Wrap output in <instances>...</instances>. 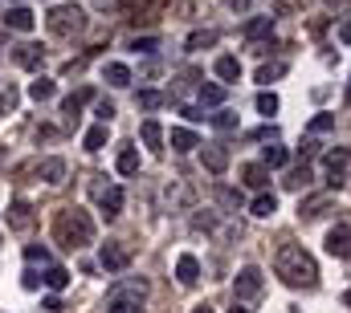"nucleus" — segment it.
<instances>
[{
	"mask_svg": "<svg viewBox=\"0 0 351 313\" xmlns=\"http://www.w3.org/2000/svg\"><path fill=\"white\" fill-rule=\"evenodd\" d=\"M274 273L290 285V289H315L319 285V264L302 244H282L274 256Z\"/></svg>",
	"mask_w": 351,
	"mask_h": 313,
	"instance_id": "f257e3e1",
	"label": "nucleus"
},
{
	"mask_svg": "<svg viewBox=\"0 0 351 313\" xmlns=\"http://www.w3.org/2000/svg\"><path fill=\"white\" fill-rule=\"evenodd\" d=\"M53 236H58L62 248H82V244H90L94 240L90 212H82V208H62L58 212V224H53Z\"/></svg>",
	"mask_w": 351,
	"mask_h": 313,
	"instance_id": "f03ea898",
	"label": "nucleus"
},
{
	"mask_svg": "<svg viewBox=\"0 0 351 313\" xmlns=\"http://www.w3.org/2000/svg\"><path fill=\"white\" fill-rule=\"evenodd\" d=\"M45 29H49L53 37H74V33L86 29V12H82L78 4H58V8H49Z\"/></svg>",
	"mask_w": 351,
	"mask_h": 313,
	"instance_id": "7ed1b4c3",
	"label": "nucleus"
},
{
	"mask_svg": "<svg viewBox=\"0 0 351 313\" xmlns=\"http://www.w3.org/2000/svg\"><path fill=\"white\" fill-rule=\"evenodd\" d=\"M262 269H254V264H245L237 277H233V297H237V305H250V301H258L262 297Z\"/></svg>",
	"mask_w": 351,
	"mask_h": 313,
	"instance_id": "20e7f679",
	"label": "nucleus"
},
{
	"mask_svg": "<svg viewBox=\"0 0 351 313\" xmlns=\"http://www.w3.org/2000/svg\"><path fill=\"white\" fill-rule=\"evenodd\" d=\"M90 195L98 200V212L106 216V220H114L119 212H123V187H114V183H90Z\"/></svg>",
	"mask_w": 351,
	"mask_h": 313,
	"instance_id": "39448f33",
	"label": "nucleus"
},
{
	"mask_svg": "<svg viewBox=\"0 0 351 313\" xmlns=\"http://www.w3.org/2000/svg\"><path fill=\"white\" fill-rule=\"evenodd\" d=\"M143 297H147V281H143V277H127V281H114V285H110V301L139 305Z\"/></svg>",
	"mask_w": 351,
	"mask_h": 313,
	"instance_id": "423d86ee",
	"label": "nucleus"
},
{
	"mask_svg": "<svg viewBox=\"0 0 351 313\" xmlns=\"http://www.w3.org/2000/svg\"><path fill=\"white\" fill-rule=\"evenodd\" d=\"M98 264H102L106 273H123V269L131 264V248H123V244H102Z\"/></svg>",
	"mask_w": 351,
	"mask_h": 313,
	"instance_id": "0eeeda50",
	"label": "nucleus"
},
{
	"mask_svg": "<svg viewBox=\"0 0 351 313\" xmlns=\"http://www.w3.org/2000/svg\"><path fill=\"white\" fill-rule=\"evenodd\" d=\"M4 25H8L12 33H33V25H37V12H33L29 4H12V8L4 12Z\"/></svg>",
	"mask_w": 351,
	"mask_h": 313,
	"instance_id": "6e6552de",
	"label": "nucleus"
},
{
	"mask_svg": "<svg viewBox=\"0 0 351 313\" xmlns=\"http://www.w3.org/2000/svg\"><path fill=\"white\" fill-rule=\"evenodd\" d=\"M327 252H331L335 260H348L351 256V228L348 224H335V228L327 232Z\"/></svg>",
	"mask_w": 351,
	"mask_h": 313,
	"instance_id": "1a4fd4ad",
	"label": "nucleus"
},
{
	"mask_svg": "<svg viewBox=\"0 0 351 313\" xmlns=\"http://www.w3.org/2000/svg\"><path fill=\"white\" fill-rule=\"evenodd\" d=\"M90 98H94V90H90V85H82V90H74L70 98H62V114H66V122H70V126L78 122V114H82V106H86Z\"/></svg>",
	"mask_w": 351,
	"mask_h": 313,
	"instance_id": "9d476101",
	"label": "nucleus"
},
{
	"mask_svg": "<svg viewBox=\"0 0 351 313\" xmlns=\"http://www.w3.org/2000/svg\"><path fill=\"white\" fill-rule=\"evenodd\" d=\"M12 62H16L21 70H41L45 49H41V45H16V49H12Z\"/></svg>",
	"mask_w": 351,
	"mask_h": 313,
	"instance_id": "9b49d317",
	"label": "nucleus"
},
{
	"mask_svg": "<svg viewBox=\"0 0 351 313\" xmlns=\"http://www.w3.org/2000/svg\"><path fill=\"white\" fill-rule=\"evenodd\" d=\"M139 139H143V147H147L152 155H160V151H164V126H160L156 118H143V126H139Z\"/></svg>",
	"mask_w": 351,
	"mask_h": 313,
	"instance_id": "f8f14e48",
	"label": "nucleus"
},
{
	"mask_svg": "<svg viewBox=\"0 0 351 313\" xmlns=\"http://www.w3.org/2000/svg\"><path fill=\"white\" fill-rule=\"evenodd\" d=\"M176 281H180V285H196V281H200V260H196L192 252H184V256L176 260Z\"/></svg>",
	"mask_w": 351,
	"mask_h": 313,
	"instance_id": "ddd939ff",
	"label": "nucleus"
},
{
	"mask_svg": "<svg viewBox=\"0 0 351 313\" xmlns=\"http://www.w3.org/2000/svg\"><path fill=\"white\" fill-rule=\"evenodd\" d=\"M8 228H12V232H25V228H33V208H29L25 200H16V204L8 208Z\"/></svg>",
	"mask_w": 351,
	"mask_h": 313,
	"instance_id": "4468645a",
	"label": "nucleus"
},
{
	"mask_svg": "<svg viewBox=\"0 0 351 313\" xmlns=\"http://www.w3.org/2000/svg\"><path fill=\"white\" fill-rule=\"evenodd\" d=\"M204 171H213V175H225V167H229V147H204Z\"/></svg>",
	"mask_w": 351,
	"mask_h": 313,
	"instance_id": "2eb2a0df",
	"label": "nucleus"
},
{
	"mask_svg": "<svg viewBox=\"0 0 351 313\" xmlns=\"http://www.w3.org/2000/svg\"><path fill=\"white\" fill-rule=\"evenodd\" d=\"M37 175H41L49 187H58V183H66V163H62V159H41Z\"/></svg>",
	"mask_w": 351,
	"mask_h": 313,
	"instance_id": "dca6fc26",
	"label": "nucleus"
},
{
	"mask_svg": "<svg viewBox=\"0 0 351 313\" xmlns=\"http://www.w3.org/2000/svg\"><path fill=\"white\" fill-rule=\"evenodd\" d=\"M311 179H315V171H311V163H302V167H294V171H286V179H282V187H286V191H302V187H311Z\"/></svg>",
	"mask_w": 351,
	"mask_h": 313,
	"instance_id": "f3484780",
	"label": "nucleus"
},
{
	"mask_svg": "<svg viewBox=\"0 0 351 313\" xmlns=\"http://www.w3.org/2000/svg\"><path fill=\"white\" fill-rule=\"evenodd\" d=\"M241 179H245V187L265 191V183H269V167H265V163H245V167H241Z\"/></svg>",
	"mask_w": 351,
	"mask_h": 313,
	"instance_id": "a211bd4d",
	"label": "nucleus"
},
{
	"mask_svg": "<svg viewBox=\"0 0 351 313\" xmlns=\"http://www.w3.org/2000/svg\"><path fill=\"white\" fill-rule=\"evenodd\" d=\"M241 33H245V41H262V37L274 33V16H250Z\"/></svg>",
	"mask_w": 351,
	"mask_h": 313,
	"instance_id": "6ab92c4d",
	"label": "nucleus"
},
{
	"mask_svg": "<svg viewBox=\"0 0 351 313\" xmlns=\"http://www.w3.org/2000/svg\"><path fill=\"white\" fill-rule=\"evenodd\" d=\"M41 285H45V289H53V293H62V289L70 285V273H66L62 264H45V273H41Z\"/></svg>",
	"mask_w": 351,
	"mask_h": 313,
	"instance_id": "aec40b11",
	"label": "nucleus"
},
{
	"mask_svg": "<svg viewBox=\"0 0 351 313\" xmlns=\"http://www.w3.org/2000/svg\"><path fill=\"white\" fill-rule=\"evenodd\" d=\"M196 98H200V110H204V106H221V102H225V85H217V81H200Z\"/></svg>",
	"mask_w": 351,
	"mask_h": 313,
	"instance_id": "412c9836",
	"label": "nucleus"
},
{
	"mask_svg": "<svg viewBox=\"0 0 351 313\" xmlns=\"http://www.w3.org/2000/svg\"><path fill=\"white\" fill-rule=\"evenodd\" d=\"M323 163H327V171H331V175H343V167L351 163V151H348V147H331V151L323 155Z\"/></svg>",
	"mask_w": 351,
	"mask_h": 313,
	"instance_id": "4be33fe9",
	"label": "nucleus"
},
{
	"mask_svg": "<svg viewBox=\"0 0 351 313\" xmlns=\"http://www.w3.org/2000/svg\"><path fill=\"white\" fill-rule=\"evenodd\" d=\"M213 70H217V78L225 81V85L241 78V62H237V57H217V66H213Z\"/></svg>",
	"mask_w": 351,
	"mask_h": 313,
	"instance_id": "5701e85b",
	"label": "nucleus"
},
{
	"mask_svg": "<svg viewBox=\"0 0 351 313\" xmlns=\"http://www.w3.org/2000/svg\"><path fill=\"white\" fill-rule=\"evenodd\" d=\"M196 147H200V139H196L192 131H184V126H176V131H172V151L188 155V151H196Z\"/></svg>",
	"mask_w": 351,
	"mask_h": 313,
	"instance_id": "b1692460",
	"label": "nucleus"
},
{
	"mask_svg": "<svg viewBox=\"0 0 351 313\" xmlns=\"http://www.w3.org/2000/svg\"><path fill=\"white\" fill-rule=\"evenodd\" d=\"M102 78L110 81V85H114V90H123V85H131V70H127V66H123V62H110V66H106V70H102Z\"/></svg>",
	"mask_w": 351,
	"mask_h": 313,
	"instance_id": "393cba45",
	"label": "nucleus"
},
{
	"mask_svg": "<svg viewBox=\"0 0 351 313\" xmlns=\"http://www.w3.org/2000/svg\"><path fill=\"white\" fill-rule=\"evenodd\" d=\"M53 94H58L53 78H37V81H29V98H33V102H49Z\"/></svg>",
	"mask_w": 351,
	"mask_h": 313,
	"instance_id": "a878e982",
	"label": "nucleus"
},
{
	"mask_svg": "<svg viewBox=\"0 0 351 313\" xmlns=\"http://www.w3.org/2000/svg\"><path fill=\"white\" fill-rule=\"evenodd\" d=\"M114 167H119V175H135L139 171V151L135 147H123L119 159H114Z\"/></svg>",
	"mask_w": 351,
	"mask_h": 313,
	"instance_id": "bb28decb",
	"label": "nucleus"
},
{
	"mask_svg": "<svg viewBox=\"0 0 351 313\" xmlns=\"http://www.w3.org/2000/svg\"><path fill=\"white\" fill-rule=\"evenodd\" d=\"M250 212H254V216H262V220H269V216L278 212V195H269V191H262V195H258V200L250 204Z\"/></svg>",
	"mask_w": 351,
	"mask_h": 313,
	"instance_id": "cd10ccee",
	"label": "nucleus"
},
{
	"mask_svg": "<svg viewBox=\"0 0 351 313\" xmlns=\"http://www.w3.org/2000/svg\"><path fill=\"white\" fill-rule=\"evenodd\" d=\"M262 163L269 167V171H274V167H286V163H290V151L274 143V147H265V151H262Z\"/></svg>",
	"mask_w": 351,
	"mask_h": 313,
	"instance_id": "c85d7f7f",
	"label": "nucleus"
},
{
	"mask_svg": "<svg viewBox=\"0 0 351 313\" xmlns=\"http://www.w3.org/2000/svg\"><path fill=\"white\" fill-rule=\"evenodd\" d=\"M135 106H139V110H160V106H164V94H160V90H139V94H135Z\"/></svg>",
	"mask_w": 351,
	"mask_h": 313,
	"instance_id": "c756f323",
	"label": "nucleus"
},
{
	"mask_svg": "<svg viewBox=\"0 0 351 313\" xmlns=\"http://www.w3.org/2000/svg\"><path fill=\"white\" fill-rule=\"evenodd\" d=\"M278 78H286V62H265L262 70H258L262 85H269V81H278Z\"/></svg>",
	"mask_w": 351,
	"mask_h": 313,
	"instance_id": "7c9ffc66",
	"label": "nucleus"
},
{
	"mask_svg": "<svg viewBox=\"0 0 351 313\" xmlns=\"http://www.w3.org/2000/svg\"><path fill=\"white\" fill-rule=\"evenodd\" d=\"M208 45H217V29H196L188 37V49H208Z\"/></svg>",
	"mask_w": 351,
	"mask_h": 313,
	"instance_id": "2f4dec72",
	"label": "nucleus"
},
{
	"mask_svg": "<svg viewBox=\"0 0 351 313\" xmlns=\"http://www.w3.org/2000/svg\"><path fill=\"white\" fill-rule=\"evenodd\" d=\"M208 126H217V131H237V114H233V110H217V114H208Z\"/></svg>",
	"mask_w": 351,
	"mask_h": 313,
	"instance_id": "473e14b6",
	"label": "nucleus"
},
{
	"mask_svg": "<svg viewBox=\"0 0 351 313\" xmlns=\"http://www.w3.org/2000/svg\"><path fill=\"white\" fill-rule=\"evenodd\" d=\"M82 143H86V151H102V147H106V126H102V122H98V126H90Z\"/></svg>",
	"mask_w": 351,
	"mask_h": 313,
	"instance_id": "72a5a7b5",
	"label": "nucleus"
},
{
	"mask_svg": "<svg viewBox=\"0 0 351 313\" xmlns=\"http://www.w3.org/2000/svg\"><path fill=\"white\" fill-rule=\"evenodd\" d=\"M323 208H327V195H315V200H306V204H298V216H302V220H315V216H319Z\"/></svg>",
	"mask_w": 351,
	"mask_h": 313,
	"instance_id": "f704fd0d",
	"label": "nucleus"
},
{
	"mask_svg": "<svg viewBox=\"0 0 351 313\" xmlns=\"http://www.w3.org/2000/svg\"><path fill=\"white\" fill-rule=\"evenodd\" d=\"M278 106H282V102H278V94H274V90H262V94H258V114L269 118V114H278Z\"/></svg>",
	"mask_w": 351,
	"mask_h": 313,
	"instance_id": "c9c22d12",
	"label": "nucleus"
},
{
	"mask_svg": "<svg viewBox=\"0 0 351 313\" xmlns=\"http://www.w3.org/2000/svg\"><path fill=\"white\" fill-rule=\"evenodd\" d=\"M25 260H29V269H33V264H41V269H45V264H53V260H49V248H37V244H29V248H25Z\"/></svg>",
	"mask_w": 351,
	"mask_h": 313,
	"instance_id": "e433bc0d",
	"label": "nucleus"
},
{
	"mask_svg": "<svg viewBox=\"0 0 351 313\" xmlns=\"http://www.w3.org/2000/svg\"><path fill=\"white\" fill-rule=\"evenodd\" d=\"M327 131H335V114H315L311 118V135H327Z\"/></svg>",
	"mask_w": 351,
	"mask_h": 313,
	"instance_id": "4c0bfd02",
	"label": "nucleus"
},
{
	"mask_svg": "<svg viewBox=\"0 0 351 313\" xmlns=\"http://www.w3.org/2000/svg\"><path fill=\"white\" fill-rule=\"evenodd\" d=\"M16 102H21V94L8 85V90H0V114H12L16 110Z\"/></svg>",
	"mask_w": 351,
	"mask_h": 313,
	"instance_id": "58836bf2",
	"label": "nucleus"
},
{
	"mask_svg": "<svg viewBox=\"0 0 351 313\" xmlns=\"http://www.w3.org/2000/svg\"><path fill=\"white\" fill-rule=\"evenodd\" d=\"M217 200L225 208H241V191H233V187H217Z\"/></svg>",
	"mask_w": 351,
	"mask_h": 313,
	"instance_id": "ea45409f",
	"label": "nucleus"
},
{
	"mask_svg": "<svg viewBox=\"0 0 351 313\" xmlns=\"http://www.w3.org/2000/svg\"><path fill=\"white\" fill-rule=\"evenodd\" d=\"M131 49H135V53H156V49H160V41H156V37H135V41H131Z\"/></svg>",
	"mask_w": 351,
	"mask_h": 313,
	"instance_id": "a19ab883",
	"label": "nucleus"
},
{
	"mask_svg": "<svg viewBox=\"0 0 351 313\" xmlns=\"http://www.w3.org/2000/svg\"><path fill=\"white\" fill-rule=\"evenodd\" d=\"M94 118H98L102 126H110V118H114V102H98V106H94Z\"/></svg>",
	"mask_w": 351,
	"mask_h": 313,
	"instance_id": "79ce46f5",
	"label": "nucleus"
},
{
	"mask_svg": "<svg viewBox=\"0 0 351 313\" xmlns=\"http://www.w3.org/2000/svg\"><path fill=\"white\" fill-rule=\"evenodd\" d=\"M298 155H302V163H306V159H315V155H319V139H315V135H311V139H302Z\"/></svg>",
	"mask_w": 351,
	"mask_h": 313,
	"instance_id": "37998d69",
	"label": "nucleus"
},
{
	"mask_svg": "<svg viewBox=\"0 0 351 313\" xmlns=\"http://www.w3.org/2000/svg\"><path fill=\"white\" fill-rule=\"evenodd\" d=\"M180 114H184L188 122H208V114H204L200 106H180Z\"/></svg>",
	"mask_w": 351,
	"mask_h": 313,
	"instance_id": "c03bdc74",
	"label": "nucleus"
},
{
	"mask_svg": "<svg viewBox=\"0 0 351 313\" xmlns=\"http://www.w3.org/2000/svg\"><path fill=\"white\" fill-rule=\"evenodd\" d=\"M250 139H254V143H262V139H278V126H258V131H250Z\"/></svg>",
	"mask_w": 351,
	"mask_h": 313,
	"instance_id": "a18cd8bd",
	"label": "nucleus"
},
{
	"mask_svg": "<svg viewBox=\"0 0 351 313\" xmlns=\"http://www.w3.org/2000/svg\"><path fill=\"white\" fill-rule=\"evenodd\" d=\"M21 285H25V289H37V285H41V273H37V269H25Z\"/></svg>",
	"mask_w": 351,
	"mask_h": 313,
	"instance_id": "49530a36",
	"label": "nucleus"
},
{
	"mask_svg": "<svg viewBox=\"0 0 351 313\" xmlns=\"http://www.w3.org/2000/svg\"><path fill=\"white\" fill-rule=\"evenodd\" d=\"M139 305H127V301H110V310L106 313H135Z\"/></svg>",
	"mask_w": 351,
	"mask_h": 313,
	"instance_id": "de8ad7c7",
	"label": "nucleus"
},
{
	"mask_svg": "<svg viewBox=\"0 0 351 313\" xmlns=\"http://www.w3.org/2000/svg\"><path fill=\"white\" fill-rule=\"evenodd\" d=\"M339 41H343V45H351V16L339 25Z\"/></svg>",
	"mask_w": 351,
	"mask_h": 313,
	"instance_id": "09e8293b",
	"label": "nucleus"
},
{
	"mask_svg": "<svg viewBox=\"0 0 351 313\" xmlns=\"http://www.w3.org/2000/svg\"><path fill=\"white\" fill-rule=\"evenodd\" d=\"M225 4H229L233 12H250V0H225Z\"/></svg>",
	"mask_w": 351,
	"mask_h": 313,
	"instance_id": "8fccbe9b",
	"label": "nucleus"
},
{
	"mask_svg": "<svg viewBox=\"0 0 351 313\" xmlns=\"http://www.w3.org/2000/svg\"><path fill=\"white\" fill-rule=\"evenodd\" d=\"M41 310H49V313H58V310H62V297H45V305H41Z\"/></svg>",
	"mask_w": 351,
	"mask_h": 313,
	"instance_id": "3c124183",
	"label": "nucleus"
},
{
	"mask_svg": "<svg viewBox=\"0 0 351 313\" xmlns=\"http://www.w3.org/2000/svg\"><path fill=\"white\" fill-rule=\"evenodd\" d=\"M229 313H254V310H245V305H237V301H233V310Z\"/></svg>",
	"mask_w": 351,
	"mask_h": 313,
	"instance_id": "603ef678",
	"label": "nucleus"
},
{
	"mask_svg": "<svg viewBox=\"0 0 351 313\" xmlns=\"http://www.w3.org/2000/svg\"><path fill=\"white\" fill-rule=\"evenodd\" d=\"M343 305H348V310H351V289H348V293H343Z\"/></svg>",
	"mask_w": 351,
	"mask_h": 313,
	"instance_id": "864d4df0",
	"label": "nucleus"
},
{
	"mask_svg": "<svg viewBox=\"0 0 351 313\" xmlns=\"http://www.w3.org/2000/svg\"><path fill=\"white\" fill-rule=\"evenodd\" d=\"M192 313H213V310H208V305H196V310H192Z\"/></svg>",
	"mask_w": 351,
	"mask_h": 313,
	"instance_id": "5fc2aeb1",
	"label": "nucleus"
},
{
	"mask_svg": "<svg viewBox=\"0 0 351 313\" xmlns=\"http://www.w3.org/2000/svg\"><path fill=\"white\" fill-rule=\"evenodd\" d=\"M4 45H8V37H4V33H0V49H4Z\"/></svg>",
	"mask_w": 351,
	"mask_h": 313,
	"instance_id": "6e6d98bb",
	"label": "nucleus"
},
{
	"mask_svg": "<svg viewBox=\"0 0 351 313\" xmlns=\"http://www.w3.org/2000/svg\"><path fill=\"white\" fill-rule=\"evenodd\" d=\"M348 102H351V90H348Z\"/></svg>",
	"mask_w": 351,
	"mask_h": 313,
	"instance_id": "4d7b16f0",
	"label": "nucleus"
},
{
	"mask_svg": "<svg viewBox=\"0 0 351 313\" xmlns=\"http://www.w3.org/2000/svg\"><path fill=\"white\" fill-rule=\"evenodd\" d=\"M16 4H21V0H16Z\"/></svg>",
	"mask_w": 351,
	"mask_h": 313,
	"instance_id": "13d9d810",
	"label": "nucleus"
}]
</instances>
